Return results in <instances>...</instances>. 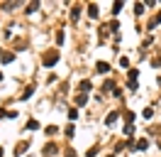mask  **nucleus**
Listing matches in <instances>:
<instances>
[{
    "label": "nucleus",
    "mask_w": 161,
    "mask_h": 157,
    "mask_svg": "<svg viewBox=\"0 0 161 157\" xmlns=\"http://www.w3.org/2000/svg\"><path fill=\"white\" fill-rule=\"evenodd\" d=\"M59 62V52H54V49H51V52H46V54H44V66H54V64Z\"/></svg>",
    "instance_id": "1"
},
{
    "label": "nucleus",
    "mask_w": 161,
    "mask_h": 157,
    "mask_svg": "<svg viewBox=\"0 0 161 157\" xmlns=\"http://www.w3.org/2000/svg\"><path fill=\"white\" fill-rule=\"evenodd\" d=\"M12 59H15L12 52H2V54H0V64H12Z\"/></svg>",
    "instance_id": "2"
},
{
    "label": "nucleus",
    "mask_w": 161,
    "mask_h": 157,
    "mask_svg": "<svg viewBox=\"0 0 161 157\" xmlns=\"http://www.w3.org/2000/svg\"><path fill=\"white\" fill-rule=\"evenodd\" d=\"M91 86H93V84H91V81H86V79H83V81H81V84H78V94H86V91H91Z\"/></svg>",
    "instance_id": "3"
},
{
    "label": "nucleus",
    "mask_w": 161,
    "mask_h": 157,
    "mask_svg": "<svg viewBox=\"0 0 161 157\" xmlns=\"http://www.w3.org/2000/svg\"><path fill=\"white\" fill-rule=\"evenodd\" d=\"M86 103H88V96H86V94H78V96H76V106H81V108H83Z\"/></svg>",
    "instance_id": "4"
},
{
    "label": "nucleus",
    "mask_w": 161,
    "mask_h": 157,
    "mask_svg": "<svg viewBox=\"0 0 161 157\" xmlns=\"http://www.w3.org/2000/svg\"><path fill=\"white\" fill-rule=\"evenodd\" d=\"M95 69L100 71V74H107V71H110V64H107V62H98Z\"/></svg>",
    "instance_id": "5"
},
{
    "label": "nucleus",
    "mask_w": 161,
    "mask_h": 157,
    "mask_svg": "<svg viewBox=\"0 0 161 157\" xmlns=\"http://www.w3.org/2000/svg\"><path fill=\"white\" fill-rule=\"evenodd\" d=\"M81 17V5H73L71 7V20H78Z\"/></svg>",
    "instance_id": "6"
},
{
    "label": "nucleus",
    "mask_w": 161,
    "mask_h": 157,
    "mask_svg": "<svg viewBox=\"0 0 161 157\" xmlns=\"http://www.w3.org/2000/svg\"><path fill=\"white\" fill-rule=\"evenodd\" d=\"M27 150H30V142H20L17 150H15V155H22V152H27Z\"/></svg>",
    "instance_id": "7"
},
{
    "label": "nucleus",
    "mask_w": 161,
    "mask_h": 157,
    "mask_svg": "<svg viewBox=\"0 0 161 157\" xmlns=\"http://www.w3.org/2000/svg\"><path fill=\"white\" fill-rule=\"evenodd\" d=\"M117 116H120V113H117V111H112V113L107 116V120H105V123H107V125H112V123L117 120Z\"/></svg>",
    "instance_id": "8"
},
{
    "label": "nucleus",
    "mask_w": 161,
    "mask_h": 157,
    "mask_svg": "<svg viewBox=\"0 0 161 157\" xmlns=\"http://www.w3.org/2000/svg\"><path fill=\"white\" fill-rule=\"evenodd\" d=\"M54 152H56V145H54V142H49V145L44 147V155H54Z\"/></svg>",
    "instance_id": "9"
},
{
    "label": "nucleus",
    "mask_w": 161,
    "mask_h": 157,
    "mask_svg": "<svg viewBox=\"0 0 161 157\" xmlns=\"http://www.w3.org/2000/svg\"><path fill=\"white\" fill-rule=\"evenodd\" d=\"M88 15H91V17H98V5H95V2L88 7Z\"/></svg>",
    "instance_id": "10"
},
{
    "label": "nucleus",
    "mask_w": 161,
    "mask_h": 157,
    "mask_svg": "<svg viewBox=\"0 0 161 157\" xmlns=\"http://www.w3.org/2000/svg\"><path fill=\"white\" fill-rule=\"evenodd\" d=\"M137 76H139V71H137V69H129V84H134Z\"/></svg>",
    "instance_id": "11"
},
{
    "label": "nucleus",
    "mask_w": 161,
    "mask_h": 157,
    "mask_svg": "<svg viewBox=\"0 0 161 157\" xmlns=\"http://www.w3.org/2000/svg\"><path fill=\"white\" fill-rule=\"evenodd\" d=\"M34 94V86H30V89H27V91H25V94H22V101H27V98H30V96Z\"/></svg>",
    "instance_id": "12"
},
{
    "label": "nucleus",
    "mask_w": 161,
    "mask_h": 157,
    "mask_svg": "<svg viewBox=\"0 0 161 157\" xmlns=\"http://www.w3.org/2000/svg\"><path fill=\"white\" fill-rule=\"evenodd\" d=\"M147 147H149L147 140H139V142H137V150H147Z\"/></svg>",
    "instance_id": "13"
},
{
    "label": "nucleus",
    "mask_w": 161,
    "mask_h": 157,
    "mask_svg": "<svg viewBox=\"0 0 161 157\" xmlns=\"http://www.w3.org/2000/svg\"><path fill=\"white\" fill-rule=\"evenodd\" d=\"M34 10H39V2H37V0H34L32 5H27V12H34Z\"/></svg>",
    "instance_id": "14"
},
{
    "label": "nucleus",
    "mask_w": 161,
    "mask_h": 157,
    "mask_svg": "<svg viewBox=\"0 0 161 157\" xmlns=\"http://www.w3.org/2000/svg\"><path fill=\"white\" fill-rule=\"evenodd\" d=\"M120 10H122V2H120V0H117V2H115V5H112V12H120Z\"/></svg>",
    "instance_id": "15"
},
{
    "label": "nucleus",
    "mask_w": 161,
    "mask_h": 157,
    "mask_svg": "<svg viewBox=\"0 0 161 157\" xmlns=\"http://www.w3.org/2000/svg\"><path fill=\"white\" fill-rule=\"evenodd\" d=\"M134 12H137V15H142V12H144V5H139V2H137V5H134Z\"/></svg>",
    "instance_id": "16"
},
{
    "label": "nucleus",
    "mask_w": 161,
    "mask_h": 157,
    "mask_svg": "<svg viewBox=\"0 0 161 157\" xmlns=\"http://www.w3.org/2000/svg\"><path fill=\"white\" fill-rule=\"evenodd\" d=\"M142 116H144V118H151V116H154V111H151V108H144V113H142Z\"/></svg>",
    "instance_id": "17"
},
{
    "label": "nucleus",
    "mask_w": 161,
    "mask_h": 157,
    "mask_svg": "<svg viewBox=\"0 0 161 157\" xmlns=\"http://www.w3.org/2000/svg\"><path fill=\"white\" fill-rule=\"evenodd\" d=\"M27 128H30V130H37V128H39V123H37V120H30V123H27Z\"/></svg>",
    "instance_id": "18"
},
{
    "label": "nucleus",
    "mask_w": 161,
    "mask_h": 157,
    "mask_svg": "<svg viewBox=\"0 0 161 157\" xmlns=\"http://www.w3.org/2000/svg\"><path fill=\"white\" fill-rule=\"evenodd\" d=\"M120 66H125V69L129 66V59H127V57H122V59H120Z\"/></svg>",
    "instance_id": "19"
},
{
    "label": "nucleus",
    "mask_w": 161,
    "mask_h": 157,
    "mask_svg": "<svg viewBox=\"0 0 161 157\" xmlns=\"http://www.w3.org/2000/svg\"><path fill=\"white\" fill-rule=\"evenodd\" d=\"M2 116H7V113H5V111H2V108H0V118H2Z\"/></svg>",
    "instance_id": "20"
},
{
    "label": "nucleus",
    "mask_w": 161,
    "mask_h": 157,
    "mask_svg": "<svg viewBox=\"0 0 161 157\" xmlns=\"http://www.w3.org/2000/svg\"><path fill=\"white\" fill-rule=\"evenodd\" d=\"M0 157H2V147H0Z\"/></svg>",
    "instance_id": "21"
},
{
    "label": "nucleus",
    "mask_w": 161,
    "mask_h": 157,
    "mask_svg": "<svg viewBox=\"0 0 161 157\" xmlns=\"http://www.w3.org/2000/svg\"><path fill=\"white\" fill-rule=\"evenodd\" d=\"M0 81H2V74H0Z\"/></svg>",
    "instance_id": "22"
},
{
    "label": "nucleus",
    "mask_w": 161,
    "mask_h": 157,
    "mask_svg": "<svg viewBox=\"0 0 161 157\" xmlns=\"http://www.w3.org/2000/svg\"><path fill=\"white\" fill-rule=\"evenodd\" d=\"M107 157H115V155H107Z\"/></svg>",
    "instance_id": "23"
},
{
    "label": "nucleus",
    "mask_w": 161,
    "mask_h": 157,
    "mask_svg": "<svg viewBox=\"0 0 161 157\" xmlns=\"http://www.w3.org/2000/svg\"><path fill=\"white\" fill-rule=\"evenodd\" d=\"M159 84H161V79H159Z\"/></svg>",
    "instance_id": "24"
}]
</instances>
